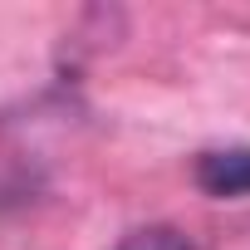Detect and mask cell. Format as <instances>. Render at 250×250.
<instances>
[{
    "mask_svg": "<svg viewBox=\"0 0 250 250\" xmlns=\"http://www.w3.org/2000/svg\"><path fill=\"white\" fill-rule=\"evenodd\" d=\"M118 250H191V245L177 230H167V226H147V230H133Z\"/></svg>",
    "mask_w": 250,
    "mask_h": 250,
    "instance_id": "2",
    "label": "cell"
},
{
    "mask_svg": "<svg viewBox=\"0 0 250 250\" xmlns=\"http://www.w3.org/2000/svg\"><path fill=\"white\" fill-rule=\"evenodd\" d=\"M196 187L206 196H250V147H216L196 162Z\"/></svg>",
    "mask_w": 250,
    "mask_h": 250,
    "instance_id": "1",
    "label": "cell"
}]
</instances>
